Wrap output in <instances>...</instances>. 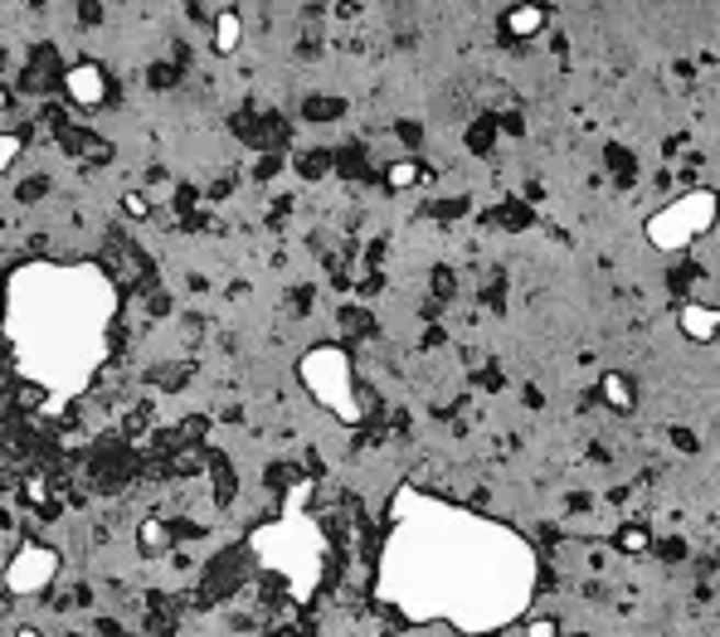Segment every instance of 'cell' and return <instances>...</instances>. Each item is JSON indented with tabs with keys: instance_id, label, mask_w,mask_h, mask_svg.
<instances>
[{
	"instance_id": "obj_21",
	"label": "cell",
	"mask_w": 720,
	"mask_h": 637,
	"mask_svg": "<svg viewBox=\"0 0 720 637\" xmlns=\"http://www.w3.org/2000/svg\"><path fill=\"white\" fill-rule=\"evenodd\" d=\"M5 608H10V594H0V618H5Z\"/></svg>"
},
{
	"instance_id": "obj_15",
	"label": "cell",
	"mask_w": 720,
	"mask_h": 637,
	"mask_svg": "<svg viewBox=\"0 0 720 637\" xmlns=\"http://www.w3.org/2000/svg\"><path fill=\"white\" fill-rule=\"evenodd\" d=\"M20 492H25V502H30V506H49V477L30 472V477H25V487H20Z\"/></svg>"
},
{
	"instance_id": "obj_5",
	"label": "cell",
	"mask_w": 720,
	"mask_h": 637,
	"mask_svg": "<svg viewBox=\"0 0 720 637\" xmlns=\"http://www.w3.org/2000/svg\"><path fill=\"white\" fill-rule=\"evenodd\" d=\"M711 224H716V195L711 190H696V195H682L677 204H667V210L648 224V238L657 248H686L696 234L711 230Z\"/></svg>"
},
{
	"instance_id": "obj_18",
	"label": "cell",
	"mask_w": 720,
	"mask_h": 637,
	"mask_svg": "<svg viewBox=\"0 0 720 637\" xmlns=\"http://www.w3.org/2000/svg\"><path fill=\"white\" fill-rule=\"evenodd\" d=\"M521 637H560V623L555 618H531L521 628Z\"/></svg>"
},
{
	"instance_id": "obj_11",
	"label": "cell",
	"mask_w": 720,
	"mask_h": 637,
	"mask_svg": "<svg viewBox=\"0 0 720 637\" xmlns=\"http://www.w3.org/2000/svg\"><path fill=\"white\" fill-rule=\"evenodd\" d=\"M604 400L614 409H633V380L628 375H604Z\"/></svg>"
},
{
	"instance_id": "obj_16",
	"label": "cell",
	"mask_w": 720,
	"mask_h": 637,
	"mask_svg": "<svg viewBox=\"0 0 720 637\" xmlns=\"http://www.w3.org/2000/svg\"><path fill=\"white\" fill-rule=\"evenodd\" d=\"M122 214H127V220H146V214H151V200H146L142 190H127V195H122Z\"/></svg>"
},
{
	"instance_id": "obj_1",
	"label": "cell",
	"mask_w": 720,
	"mask_h": 637,
	"mask_svg": "<svg viewBox=\"0 0 720 637\" xmlns=\"http://www.w3.org/2000/svg\"><path fill=\"white\" fill-rule=\"evenodd\" d=\"M540 560L521 530L404 482L390 496L375 599L404 623L487 637L526 618Z\"/></svg>"
},
{
	"instance_id": "obj_17",
	"label": "cell",
	"mask_w": 720,
	"mask_h": 637,
	"mask_svg": "<svg viewBox=\"0 0 720 637\" xmlns=\"http://www.w3.org/2000/svg\"><path fill=\"white\" fill-rule=\"evenodd\" d=\"M414 180H419V166H414V161H400V166H390V186H395V190L414 186Z\"/></svg>"
},
{
	"instance_id": "obj_8",
	"label": "cell",
	"mask_w": 720,
	"mask_h": 637,
	"mask_svg": "<svg viewBox=\"0 0 720 637\" xmlns=\"http://www.w3.org/2000/svg\"><path fill=\"white\" fill-rule=\"evenodd\" d=\"M677 326L686 340H701V346H711V340H720V306H696L686 302L677 312Z\"/></svg>"
},
{
	"instance_id": "obj_3",
	"label": "cell",
	"mask_w": 720,
	"mask_h": 637,
	"mask_svg": "<svg viewBox=\"0 0 720 637\" xmlns=\"http://www.w3.org/2000/svg\"><path fill=\"white\" fill-rule=\"evenodd\" d=\"M307 502H312V482H297L283 502V516L254 526L249 536V555L297 604H312L322 594L326 574H331V536L307 511Z\"/></svg>"
},
{
	"instance_id": "obj_14",
	"label": "cell",
	"mask_w": 720,
	"mask_h": 637,
	"mask_svg": "<svg viewBox=\"0 0 720 637\" xmlns=\"http://www.w3.org/2000/svg\"><path fill=\"white\" fill-rule=\"evenodd\" d=\"M20 152H25V136H20V132H0V176L20 161Z\"/></svg>"
},
{
	"instance_id": "obj_19",
	"label": "cell",
	"mask_w": 720,
	"mask_h": 637,
	"mask_svg": "<svg viewBox=\"0 0 720 637\" xmlns=\"http://www.w3.org/2000/svg\"><path fill=\"white\" fill-rule=\"evenodd\" d=\"M10 637H44L40 628H20V633H10Z\"/></svg>"
},
{
	"instance_id": "obj_7",
	"label": "cell",
	"mask_w": 720,
	"mask_h": 637,
	"mask_svg": "<svg viewBox=\"0 0 720 637\" xmlns=\"http://www.w3.org/2000/svg\"><path fill=\"white\" fill-rule=\"evenodd\" d=\"M59 88H64V98H69L78 112H93V108H103V102H108L112 78H108V68L98 59H78V64H69L59 74Z\"/></svg>"
},
{
	"instance_id": "obj_12",
	"label": "cell",
	"mask_w": 720,
	"mask_h": 637,
	"mask_svg": "<svg viewBox=\"0 0 720 637\" xmlns=\"http://www.w3.org/2000/svg\"><path fill=\"white\" fill-rule=\"evenodd\" d=\"M618 550L623 555H648L652 550V530L648 526H623L618 530Z\"/></svg>"
},
{
	"instance_id": "obj_20",
	"label": "cell",
	"mask_w": 720,
	"mask_h": 637,
	"mask_svg": "<svg viewBox=\"0 0 720 637\" xmlns=\"http://www.w3.org/2000/svg\"><path fill=\"white\" fill-rule=\"evenodd\" d=\"M273 637H302V628H278Z\"/></svg>"
},
{
	"instance_id": "obj_13",
	"label": "cell",
	"mask_w": 720,
	"mask_h": 637,
	"mask_svg": "<svg viewBox=\"0 0 720 637\" xmlns=\"http://www.w3.org/2000/svg\"><path fill=\"white\" fill-rule=\"evenodd\" d=\"M540 20H545V15H540L536 5H521V10H511V15H506V30H511V34H536Z\"/></svg>"
},
{
	"instance_id": "obj_4",
	"label": "cell",
	"mask_w": 720,
	"mask_h": 637,
	"mask_svg": "<svg viewBox=\"0 0 720 637\" xmlns=\"http://www.w3.org/2000/svg\"><path fill=\"white\" fill-rule=\"evenodd\" d=\"M297 380H302V390L312 394V404L326 409L336 424H346V428L365 424L370 394L360 390V380H356L351 350H341V346H312L307 356L297 360Z\"/></svg>"
},
{
	"instance_id": "obj_6",
	"label": "cell",
	"mask_w": 720,
	"mask_h": 637,
	"mask_svg": "<svg viewBox=\"0 0 720 637\" xmlns=\"http://www.w3.org/2000/svg\"><path fill=\"white\" fill-rule=\"evenodd\" d=\"M64 560L54 545L44 540H20L15 555L5 560V574H0V584H5V594H49L54 579H59Z\"/></svg>"
},
{
	"instance_id": "obj_10",
	"label": "cell",
	"mask_w": 720,
	"mask_h": 637,
	"mask_svg": "<svg viewBox=\"0 0 720 637\" xmlns=\"http://www.w3.org/2000/svg\"><path fill=\"white\" fill-rule=\"evenodd\" d=\"M239 40H244L239 10H220V20H215V49L220 54H234V49H239Z\"/></svg>"
},
{
	"instance_id": "obj_2",
	"label": "cell",
	"mask_w": 720,
	"mask_h": 637,
	"mask_svg": "<svg viewBox=\"0 0 720 637\" xmlns=\"http://www.w3.org/2000/svg\"><path fill=\"white\" fill-rule=\"evenodd\" d=\"M117 282L103 264L78 258H30L0 282V336L10 346V366L20 380L49 394L44 414L69 409L93 390L112 356L117 326Z\"/></svg>"
},
{
	"instance_id": "obj_9",
	"label": "cell",
	"mask_w": 720,
	"mask_h": 637,
	"mask_svg": "<svg viewBox=\"0 0 720 637\" xmlns=\"http://www.w3.org/2000/svg\"><path fill=\"white\" fill-rule=\"evenodd\" d=\"M137 545H142L146 555H171V545H176L171 521H166V516H146L142 526H137Z\"/></svg>"
}]
</instances>
